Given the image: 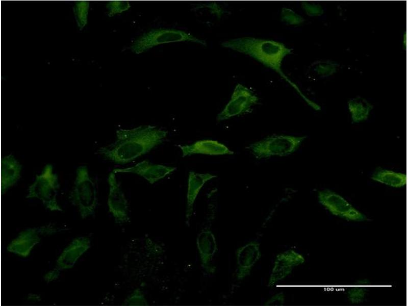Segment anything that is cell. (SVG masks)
Instances as JSON below:
<instances>
[{
  "label": "cell",
  "instance_id": "obj_1",
  "mask_svg": "<svg viewBox=\"0 0 408 306\" xmlns=\"http://www.w3.org/2000/svg\"><path fill=\"white\" fill-rule=\"evenodd\" d=\"M168 131L156 125H142L116 131L115 141L99 148L105 158L119 164H125L149 152L162 143Z\"/></svg>",
  "mask_w": 408,
  "mask_h": 306
},
{
  "label": "cell",
  "instance_id": "obj_2",
  "mask_svg": "<svg viewBox=\"0 0 408 306\" xmlns=\"http://www.w3.org/2000/svg\"><path fill=\"white\" fill-rule=\"evenodd\" d=\"M221 45L251 57L291 83L282 71V63L286 56L292 54L293 49L284 43L270 39L244 37L224 41Z\"/></svg>",
  "mask_w": 408,
  "mask_h": 306
},
{
  "label": "cell",
  "instance_id": "obj_3",
  "mask_svg": "<svg viewBox=\"0 0 408 306\" xmlns=\"http://www.w3.org/2000/svg\"><path fill=\"white\" fill-rule=\"evenodd\" d=\"M69 199L77 208L82 219L94 213L98 203L97 187L85 166H81L76 169Z\"/></svg>",
  "mask_w": 408,
  "mask_h": 306
},
{
  "label": "cell",
  "instance_id": "obj_4",
  "mask_svg": "<svg viewBox=\"0 0 408 306\" xmlns=\"http://www.w3.org/2000/svg\"><path fill=\"white\" fill-rule=\"evenodd\" d=\"M59 187L58 175L52 165L47 164L29 187L27 198L38 199L50 211L61 212L63 210L57 199Z\"/></svg>",
  "mask_w": 408,
  "mask_h": 306
},
{
  "label": "cell",
  "instance_id": "obj_5",
  "mask_svg": "<svg viewBox=\"0 0 408 306\" xmlns=\"http://www.w3.org/2000/svg\"><path fill=\"white\" fill-rule=\"evenodd\" d=\"M181 41H190L206 45L205 40L182 30L158 29L144 33L135 40L129 48L136 54H142L158 45Z\"/></svg>",
  "mask_w": 408,
  "mask_h": 306
},
{
  "label": "cell",
  "instance_id": "obj_6",
  "mask_svg": "<svg viewBox=\"0 0 408 306\" xmlns=\"http://www.w3.org/2000/svg\"><path fill=\"white\" fill-rule=\"evenodd\" d=\"M305 138L306 136L276 135L251 143L246 148L258 159L284 157L295 151Z\"/></svg>",
  "mask_w": 408,
  "mask_h": 306
},
{
  "label": "cell",
  "instance_id": "obj_7",
  "mask_svg": "<svg viewBox=\"0 0 408 306\" xmlns=\"http://www.w3.org/2000/svg\"><path fill=\"white\" fill-rule=\"evenodd\" d=\"M57 230L50 224L27 228L19 233L9 243L7 250L18 256L26 258L30 254L34 247L40 243L43 236L52 235Z\"/></svg>",
  "mask_w": 408,
  "mask_h": 306
},
{
  "label": "cell",
  "instance_id": "obj_8",
  "mask_svg": "<svg viewBox=\"0 0 408 306\" xmlns=\"http://www.w3.org/2000/svg\"><path fill=\"white\" fill-rule=\"evenodd\" d=\"M260 99L248 88L238 84L232 93L231 99L224 109L217 116L221 121L234 116L250 112L251 107L258 104Z\"/></svg>",
  "mask_w": 408,
  "mask_h": 306
},
{
  "label": "cell",
  "instance_id": "obj_9",
  "mask_svg": "<svg viewBox=\"0 0 408 306\" xmlns=\"http://www.w3.org/2000/svg\"><path fill=\"white\" fill-rule=\"evenodd\" d=\"M318 198L319 203L334 215L354 221L367 219L364 214L334 191L328 189L321 191L318 193Z\"/></svg>",
  "mask_w": 408,
  "mask_h": 306
},
{
  "label": "cell",
  "instance_id": "obj_10",
  "mask_svg": "<svg viewBox=\"0 0 408 306\" xmlns=\"http://www.w3.org/2000/svg\"><path fill=\"white\" fill-rule=\"evenodd\" d=\"M109 191L107 204L109 212L116 223L124 224L129 222L128 200L118 182L115 173L113 171L108 177Z\"/></svg>",
  "mask_w": 408,
  "mask_h": 306
},
{
  "label": "cell",
  "instance_id": "obj_11",
  "mask_svg": "<svg viewBox=\"0 0 408 306\" xmlns=\"http://www.w3.org/2000/svg\"><path fill=\"white\" fill-rule=\"evenodd\" d=\"M176 169L175 167L155 164L147 160L138 163L134 166L123 168H115V173H132L139 175L151 184H153L170 174Z\"/></svg>",
  "mask_w": 408,
  "mask_h": 306
},
{
  "label": "cell",
  "instance_id": "obj_12",
  "mask_svg": "<svg viewBox=\"0 0 408 306\" xmlns=\"http://www.w3.org/2000/svg\"><path fill=\"white\" fill-rule=\"evenodd\" d=\"M304 261L302 254L292 249L277 254L270 274L268 286L272 287L285 278L292 272L295 266L302 264Z\"/></svg>",
  "mask_w": 408,
  "mask_h": 306
},
{
  "label": "cell",
  "instance_id": "obj_13",
  "mask_svg": "<svg viewBox=\"0 0 408 306\" xmlns=\"http://www.w3.org/2000/svg\"><path fill=\"white\" fill-rule=\"evenodd\" d=\"M88 238L79 237L74 239L62 251L56 262L59 269L67 270L73 267L80 258L90 247Z\"/></svg>",
  "mask_w": 408,
  "mask_h": 306
},
{
  "label": "cell",
  "instance_id": "obj_14",
  "mask_svg": "<svg viewBox=\"0 0 408 306\" xmlns=\"http://www.w3.org/2000/svg\"><path fill=\"white\" fill-rule=\"evenodd\" d=\"M261 257L260 243L257 242L252 241L239 248L236 252L237 279L242 280L249 275Z\"/></svg>",
  "mask_w": 408,
  "mask_h": 306
},
{
  "label": "cell",
  "instance_id": "obj_15",
  "mask_svg": "<svg viewBox=\"0 0 408 306\" xmlns=\"http://www.w3.org/2000/svg\"><path fill=\"white\" fill-rule=\"evenodd\" d=\"M196 245L202 267L209 273H214L215 267L213 264V260L217 246L213 233L209 230H202L197 236Z\"/></svg>",
  "mask_w": 408,
  "mask_h": 306
},
{
  "label": "cell",
  "instance_id": "obj_16",
  "mask_svg": "<svg viewBox=\"0 0 408 306\" xmlns=\"http://www.w3.org/2000/svg\"><path fill=\"white\" fill-rule=\"evenodd\" d=\"M177 146L182 152L183 157L194 154L218 156L234 154L224 144L211 139L198 140L189 145L178 144Z\"/></svg>",
  "mask_w": 408,
  "mask_h": 306
},
{
  "label": "cell",
  "instance_id": "obj_17",
  "mask_svg": "<svg viewBox=\"0 0 408 306\" xmlns=\"http://www.w3.org/2000/svg\"><path fill=\"white\" fill-rule=\"evenodd\" d=\"M217 177L211 174L199 173L193 171L189 173L185 213L186 223L189 225L193 212V206L197 195L204 184Z\"/></svg>",
  "mask_w": 408,
  "mask_h": 306
},
{
  "label": "cell",
  "instance_id": "obj_18",
  "mask_svg": "<svg viewBox=\"0 0 408 306\" xmlns=\"http://www.w3.org/2000/svg\"><path fill=\"white\" fill-rule=\"evenodd\" d=\"M22 166L13 155L3 157L1 161V189L2 193L14 186L20 178Z\"/></svg>",
  "mask_w": 408,
  "mask_h": 306
},
{
  "label": "cell",
  "instance_id": "obj_19",
  "mask_svg": "<svg viewBox=\"0 0 408 306\" xmlns=\"http://www.w3.org/2000/svg\"><path fill=\"white\" fill-rule=\"evenodd\" d=\"M371 178L374 181L394 188H400L406 184L405 174L387 169H377Z\"/></svg>",
  "mask_w": 408,
  "mask_h": 306
},
{
  "label": "cell",
  "instance_id": "obj_20",
  "mask_svg": "<svg viewBox=\"0 0 408 306\" xmlns=\"http://www.w3.org/2000/svg\"><path fill=\"white\" fill-rule=\"evenodd\" d=\"M348 107L352 120L359 123L366 120L373 109V106L365 98L357 96L350 99Z\"/></svg>",
  "mask_w": 408,
  "mask_h": 306
},
{
  "label": "cell",
  "instance_id": "obj_21",
  "mask_svg": "<svg viewBox=\"0 0 408 306\" xmlns=\"http://www.w3.org/2000/svg\"><path fill=\"white\" fill-rule=\"evenodd\" d=\"M339 67L338 63L329 60H320L313 62L309 71L315 77L326 78L336 73Z\"/></svg>",
  "mask_w": 408,
  "mask_h": 306
},
{
  "label": "cell",
  "instance_id": "obj_22",
  "mask_svg": "<svg viewBox=\"0 0 408 306\" xmlns=\"http://www.w3.org/2000/svg\"><path fill=\"white\" fill-rule=\"evenodd\" d=\"M122 305H147L148 303L143 291L139 288H136L127 296Z\"/></svg>",
  "mask_w": 408,
  "mask_h": 306
},
{
  "label": "cell",
  "instance_id": "obj_23",
  "mask_svg": "<svg viewBox=\"0 0 408 306\" xmlns=\"http://www.w3.org/2000/svg\"><path fill=\"white\" fill-rule=\"evenodd\" d=\"M282 22L288 25L297 26L302 23L304 19L292 10L283 8L281 12Z\"/></svg>",
  "mask_w": 408,
  "mask_h": 306
},
{
  "label": "cell",
  "instance_id": "obj_24",
  "mask_svg": "<svg viewBox=\"0 0 408 306\" xmlns=\"http://www.w3.org/2000/svg\"><path fill=\"white\" fill-rule=\"evenodd\" d=\"M88 5V3L79 2L74 8L75 19L78 25L81 29H82L87 23Z\"/></svg>",
  "mask_w": 408,
  "mask_h": 306
},
{
  "label": "cell",
  "instance_id": "obj_25",
  "mask_svg": "<svg viewBox=\"0 0 408 306\" xmlns=\"http://www.w3.org/2000/svg\"><path fill=\"white\" fill-rule=\"evenodd\" d=\"M131 6L129 2L123 1H111L107 3L106 7L108 10V15L109 17L121 13L128 10Z\"/></svg>",
  "mask_w": 408,
  "mask_h": 306
},
{
  "label": "cell",
  "instance_id": "obj_26",
  "mask_svg": "<svg viewBox=\"0 0 408 306\" xmlns=\"http://www.w3.org/2000/svg\"><path fill=\"white\" fill-rule=\"evenodd\" d=\"M366 292L367 291L364 288H352L348 292V298L352 303H359L364 301Z\"/></svg>",
  "mask_w": 408,
  "mask_h": 306
},
{
  "label": "cell",
  "instance_id": "obj_27",
  "mask_svg": "<svg viewBox=\"0 0 408 306\" xmlns=\"http://www.w3.org/2000/svg\"><path fill=\"white\" fill-rule=\"evenodd\" d=\"M301 7L309 16H320L324 12L322 7L317 4L303 2Z\"/></svg>",
  "mask_w": 408,
  "mask_h": 306
},
{
  "label": "cell",
  "instance_id": "obj_28",
  "mask_svg": "<svg viewBox=\"0 0 408 306\" xmlns=\"http://www.w3.org/2000/svg\"><path fill=\"white\" fill-rule=\"evenodd\" d=\"M285 301V295L283 292L278 293L270 299H269L266 303L265 305H282L284 304Z\"/></svg>",
  "mask_w": 408,
  "mask_h": 306
},
{
  "label": "cell",
  "instance_id": "obj_29",
  "mask_svg": "<svg viewBox=\"0 0 408 306\" xmlns=\"http://www.w3.org/2000/svg\"><path fill=\"white\" fill-rule=\"evenodd\" d=\"M58 268L50 270L44 276V280L46 283H50L58 278L60 276V271Z\"/></svg>",
  "mask_w": 408,
  "mask_h": 306
},
{
  "label": "cell",
  "instance_id": "obj_30",
  "mask_svg": "<svg viewBox=\"0 0 408 306\" xmlns=\"http://www.w3.org/2000/svg\"><path fill=\"white\" fill-rule=\"evenodd\" d=\"M28 299L32 301H39L41 300V297L39 295L36 294H30L28 296Z\"/></svg>",
  "mask_w": 408,
  "mask_h": 306
},
{
  "label": "cell",
  "instance_id": "obj_31",
  "mask_svg": "<svg viewBox=\"0 0 408 306\" xmlns=\"http://www.w3.org/2000/svg\"><path fill=\"white\" fill-rule=\"evenodd\" d=\"M403 37H403V44H404V47H405L406 46V33H404V35Z\"/></svg>",
  "mask_w": 408,
  "mask_h": 306
}]
</instances>
